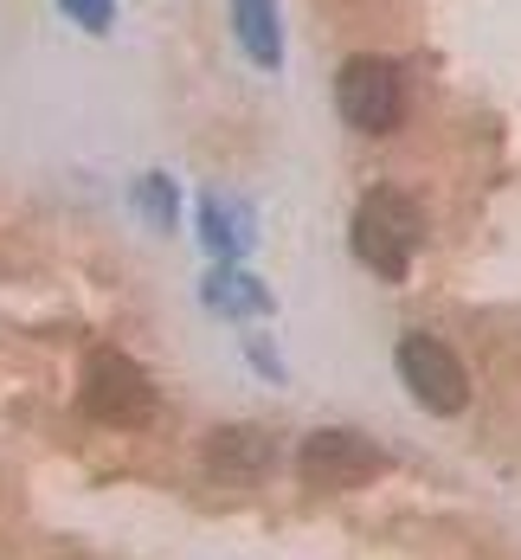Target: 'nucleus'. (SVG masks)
<instances>
[{"instance_id": "obj_1", "label": "nucleus", "mask_w": 521, "mask_h": 560, "mask_svg": "<svg viewBox=\"0 0 521 560\" xmlns=\"http://www.w3.org/2000/svg\"><path fill=\"white\" fill-rule=\"evenodd\" d=\"M347 245L374 278L400 283L412 271V258H418V245H425V213L400 187H374V194H360V207L347 220Z\"/></svg>"}, {"instance_id": "obj_2", "label": "nucleus", "mask_w": 521, "mask_h": 560, "mask_svg": "<svg viewBox=\"0 0 521 560\" xmlns=\"http://www.w3.org/2000/svg\"><path fill=\"white\" fill-rule=\"evenodd\" d=\"M335 97H342V116L360 136H393L405 122V78L393 58H374V52L347 58Z\"/></svg>"}, {"instance_id": "obj_3", "label": "nucleus", "mask_w": 521, "mask_h": 560, "mask_svg": "<svg viewBox=\"0 0 521 560\" xmlns=\"http://www.w3.org/2000/svg\"><path fill=\"white\" fill-rule=\"evenodd\" d=\"M84 412L104 425H142L155 412V381L122 348H97L84 361Z\"/></svg>"}, {"instance_id": "obj_4", "label": "nucleus", "mask_w": 521, "mask_h": 560, "mask_svg": "<svg viewBox=\"0 0 521 560\" xmlns=\"http://www.w3.org/2000/svg\"><path fill=\"white\" fill-rule=\"evenodd\" d=\"M400 381L412 387V399H418L425 412H438V419H458L463 406H470V374H463V361L438 336H405L400 341Z\"/></svg>"}, {"instance_id": "obj_5", "label": "nucleus", "mask_w": 521, "mask_h": 560, "mask_svg": "<svg viewBox=\"0 0 521 560\" xmlns=\"http://www.w3.org/2000/svg\"><path fill=\"white\" fill-rule=\"evenodd\" d=\"M387 470L380 445H367L360 432H309L303 439V477L322 490H360Z\"/></svg>"}, {"instance_id": "obj_6", "label": "nucleus", "mask_w": 521, "mask_h": 560, "mask_svg": "<svg viewBox=\"0 0 521 560\" xmlns=\"http://www.w3.org/2000/svg\"><path fill=\"white\" fill-rule=\"evenodd\" d=\"M232 26H238V46L258 58L264 71L284 65V26H277V0H232Z\"/></svg>"}, {"instance_id": "obj_7", "label": "nucleus", "mask_w": 521, "mask_h": 560, "mask_svg": "<svg viewBox=\"0 0 521 560\" xmlns=\"http://www.w3.org/2000/svg\"><path fill=\"white\" fill-rule=\"evenodd\" d=\"M200 232H206V252L238 258V252L251 245L258 220H251V207H245V200H232V194H206V200H200Z\"/></svg>"}, {"instance_id": "obj_8", "label": "nucleus", "mask_w": 521, "mask_h": 560, "mask_svg": "<svg viewBox=\"0 0 521 560\" xmlns=\"http://www.w3.org/2000/svg\"><path fill=\"white\" fill-rule=\"evenodd\" d=\"M206 464L226 470V477H264V464H271V439L251 432V425H226V432L206 439Z\"/></svg>"}, {"instance_id": "obj_9", "label": "nucleus", "mask_w": 521, "mask_h": 560, "mask_svg": "<svg viewBox=\"0 0 521 560\" xmlns=\"http://www.w3.org/2000/svg\"><path fill=\"white\" fill-rule=\"evenodd\" d=\"M200 296L220 310V316H251V310H271V290L258 278H238V271H213L200 283Z\"/></svg>"}, {"instance_id": "obj_10", "label": "nucleus", "mask_w": 521, "mask_h": 560, "mask_svg": "<svg viewBox=\"0 0 521 560\" xmlns=\"http://www.w3.org/2000/svg\"><path fill=\"white\" fill-rule=\"evenodd\" d=\"M135 200H142V220H155L162 232L174 225V180H168V174H149V180H135Z\"/></svg>"}, {"instance_id": "obj_11", "label": "nucleus", "mask_w": 521, "mask_h": 560, "mask_svg": "<svg viewBox=\"0 0 521 560\" xmlns=\"http://www.w3.org/2000/svg\"><path fill=\"white\" fill-rule=\"evenodd\" d=\"M58 7H64L84 33H110L116 26V0H58Z\"/></svg>"}]
</instances>
